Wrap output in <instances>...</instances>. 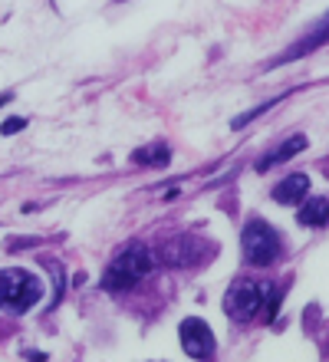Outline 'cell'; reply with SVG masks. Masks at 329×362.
Instances as JSON below:
<instances>
[{
	"label": "cell",
	"instance_id": "obj_12",
	"mask_svg": "<svg viewBox=\"0 0 329 362\" xmlns=\"http://www.w3.org/2000/svg\"><path fill=\"white\" fill-rule=\"evenodd\" d=\"M273 105H277V99H267V103H260V105H257V109H250V112L237 115V119H234V129H244L247 122H254L257 115H263V112H267V109H273Z\"/></svg>",
	"mask_w": 329,
	"mask_h": 362
},
{
	"label": "cell",
	"instance_id": "obj_9",
	"mask_svg": "<svg viewBox=\"0 0 329 362\" xmlns=\"http://www.w3.org/2000/svg\"><path fill=\"white\" fill-rule=\"evenodd\" d=\"M306 191H310V178L306 175H290L273 188V201L277 204H300Z\"/></svg>",
	"mask_w": 329,
	"mask_h": 362
},
{
	"label": "cell",
	"instance_id": "obj_7",
	"mask_svg": "<svg viewBox=\"0 0 329 362\" xmlns=\"http://www.w3.org/2000/svg\"><path fill=\"white\" fill-rule=\"evenodd\" d=\"M323 43H329V13L320 20V23H316V27L310 30V33H306V37H303V40H296V43H293V47L287 49L283 57H277V59H273L270 66H280V63H290V59L310 57L313 49H320Z\"/></svg>",
	"mask_w": 329,
	"mask_h": 362
},
{
	"label": "cell",
	"instance_id": "obj_2",
	"mask_svg": "<svg viewBox=\"0 0 329 362\" xmlns=\"http://www.w3.org/2000/svg\"><path fill=\"white\" fill-rule=\"evenodd\" d=\"M43 296V284L27 270H0V310L27 313Z\"/></svg>",
	"mask_w": 329,
	"mask_h": 362
},
{
	"label": "cell",
	"instance_id": "obj_4",
	"mask_svg": "<svg viewBox=\"0 0 329 362\" xmlns=\"http://www.w3.org/2000/svg\"><path fill=\"white\" fill-rule=\"evenodd\" d=\"M241 247H244V257L254 264V267H267L277 260L280 254V238H277V230L267 224V221H250L241 234Z\"/></svg>",
	"mask_w": 329,
	"mask_h": 362
},
{
	"label": "cell",
	"instance_id": "obj_8",
	"mask_svg": "<svg viewBox=\"0 0 329 362\" xmlns=\"http://www.w3.org/2000/svg\"><path fill=\"white\" fill-rule=\"evenodd\" d=\"M303 148H306V135H290V139H287V142L283 145H277V148H273V152H267L260 158V162H257V172H270L273 165H283V162H290L293 155H300Z\"/></svg>",
	"mask_w": 329,
	"mask_h": 362
},
{
	"label": "cell",
	"instance_id": "obj_6",
	"mask_svg": "<svg viewBox=\"0 0 329 362\" xmlns=\"http://www.w3.org/2000/svg\"><path fill=\"white\" fill-rule=\"evenodd\" d=\"M201 240L191 238V234H181V238H171L165 247H161V260L168 267H195L201 260Z\"/></svg>",
	"mask_w": 329,
	"mask_h": 362
},
{
	"label": "cell",
	"instance_id": "obj_5",
	"mask_svg": "<svg viewBox=\"0 0 329 362\" xmlns=\"http://www.w3.org/2000/svg\"><path fill=\"white\" fill-rule=\"evenodd\" d=\"M181 349L191 356V359H211L217 349V339L211 333V326L204 320H195L188 316L185 323H181Z\"/></svg>",
	"mask_w": 329,
	"mask_h": 362
},
{
	"label": "cell",
	"instance_id": "obj_11",
	"mask_svg": "<svg viewBox=\"0 0 329 362\" xmlns=\"http://www.w3.org/2000/svg\"><path fill=\"white\" fill-rule=\"evenodd\" d=\"M171 158V148L165 142H151L139 152H132V165H145V168H165Z\"/></svg>",
	"mask_w": 329,
	"mask_h": 362
},
{
	"label": "cell",
	"instance_id": "obj_1",
	"mask_svg": "<svg viewBox=\"0 0 329 362\" xmlns=\"http://www.w3.org/2000/svg\"><path fill=\"white\" fill-rule=\"evenodd\" d=\"M151 254L142 244H129V247L119 254V257L105 267L103 274V286L109 290V293H122V290H132V286L139 284V280H145V276L151 274Z\"/></svg>",
	"mask_w": 329,
	"mask_h": 362
},
{
	"label": "cell",
	"instance_id": "obj_14",
	"mask_svg": "<svg viewBox=\"0 0 329 362\" xmlns=\"http://www.w3.org/2000/svg\"><path fill=\"white\" fill-rule=\"evenodd\" d=\"M10 95H13V93H4V95H0V105H4V103H7V99H10Z\"/></svg>",
	"mask_w": 329,
	"mask_h": 362
},
{
	"label": "cell",
	"instance_id": "obj_13",
	"mask_svg": "<svg viewBox=\"0 0 329 362\" xmlns=\"http://www.w3.org/2000/svg\"><path fill=\"white\" fill-rule=\"evenodd\" d=\"M23 125H27V122H23V119H7V122L0 125V132H4V135H13V132H20Z\"/></svg>",
	"mask_w": 329,
	"mask_h": 362
},
{
	"label": "cell",
	"instance_id": "obj_10",
	"mask_svg": "<svg viewBox=\"0 0 329 362\" xmlns=\"http://www.w3.org/2000/svg\"><path fill=\"white\" fill-rule=\"evenodd\" d=\"M300 224H306V228H326V224H329V198L313 194V198L303 201Z\"/></svg>",
	"mask_w": 329,
	"mask_h": 362
},
{
	"label": "cell",
	"instance_id": "obj_3",
	"mask_svg": "<svg viewBox=\"0 0 329 362\" xmlns=\"http://www.w3.org/2000/svg\"><path fill=\"white\" fill-rule=\"evenodd\" d=\"M270 293V284H257V280H237L224 296V310L234 323H250L260 313L263 300Z\"/></svg>",
	"mask_w": 329,
	"mask_h": 362
}]
</instances>
